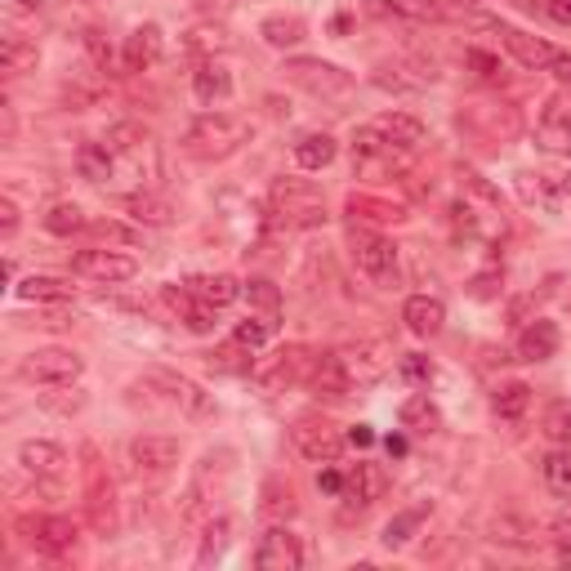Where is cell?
Here are the masks:
<instances>
[{
    "mask_svg": "<svg viewBox=\"0 0 571 571\" xmlns=\"http://www.w3.org/2000/svg\"><path fill=\"white\" fill-rule=\"evenodd\" d=\"M72 272L86 277V281H99V286H121L139 272V263L121 250H103V246H90V250H77L72 254Z\"/></svg>",
    "mask_w": 571,
    "mask_h": 571,
    "instance_id": "7c38bea8",
    "label": "cell"
},
{
    "mask_svg": "<svg viewBox=\"0 0 571 571\" xmlns=\"http://www.w3.org/2000/svg\"><path fill=\"white\" fill-rule=\"evenodd\" d=\"M553 540H562V544H571V504L553 518Z\"/></svg>",
    "mask_w": 571,
    "mask_h": 571,
    "instance_id": "f5cc1de1",
    "label": "cell"
},
{
    "mask_svg": "<svg viewBox=\"0 0 571 571\" xmlns=\"http://www.w3.org/2000/svg\"><path fill=\"white\" fill-rule=\"evenodd\" d=\"M398 420H402V429H411V433H433V429H438V407L429 402V393H411V398L398 407Z\"/></svg>",
    "mask_w": 571,
    "mask_h": 571,
    "instance_id": "e575fe53",
    "label": "cell"
},
{
    "mask_svg": "<svg viewBox=\"0 0 571 571\" xmlns=\"http://www.w3.org/2000/svg\"><path fill=\"white\" fill-rule=\"evenodd\" d=\"M349 250H353V263L367 272L371 286H380V291H389V286H398V246L375 232V228H362L353 219L349 228Z\"/></svg>",
    "mask_w": 571,
    "mask_h": 571,
    "instance_id": "277c9868",
    "label": "cell"
},
{
    "mask_svg": "<svg viewBox=\"0 0 571 571\" xmlns=\"http://www.w3.org/2000/svg\"><path fill=\"white\" fill-rule=\"evenodd\" d=\"M148 389L161 398V407L179 411L183 420H201V415H210V398H206L188 375H174V371H148Z\"/></svg>",
    "mask_w": 571,
    "mask_h": 571,
    "instance_id": "8fae6325",
    "label": "cell"
},
{
    "mask_svg": "<svg viewBox=\"0 0 571 571\" xmlns=\"http://www.w3.org/2000/svg\"><path fill=\"white\" fill-rule=\"evenodd\" d=\"M349 214H353V219H371V223H398V219H407L402 206H389V201L367 197V192H353V197H349Z\"/></svg>",
    "mask_w": 571,
    "mask_h": 571,
    "instance_id": "8d00e7d4",
    "label": "cell"
},
{
    "mask_svg": "<svg viewBox=\"0 0 571 571\" xmlns=\"http://www.w3.org/2000/svg\"><path fill=\"white\" fill-rule=\"evenodd\" d=\"M384 487H389V478H384V469L380 464H358V469H349L344 473V491H340V500H349V504H375L380 495H384Z\"/></svg>",
    "mask_w": 571,
    "mask_h": 571,
    "instance_id": "4316f807",
    "label": "cell"
},
{
    "mask_svg": "<svg viewBox=\"0 0 571 571\" xmlns=\"http://www.w3.org/2000/svg\"><path fill=\"white\" fill-rule=\"evenodd\" d=\"M37 41H28L23 32H6L0 37V68H6V77H23L37 68Z\"/></svg>",
    "mask_w": 571,
    "mask_h": 571,
    "instance_id": "83f0119b",
    "label": "cell"
},
{
    "mask_svg": "<svg viewBox=\"0 0 571 571\" xmlns=\"http://www.w3.org/2000/svg\"><path fill=\"white\" fill-rule=\"evenodd\" d=\"M130 464L143 478H166L179 464V442L166 438V433H143V438L130 442Z\"/></svg>",
    "mask_w": 571,
    "mask_h": 571,
    "instance_id": "5bb4252c",
    "label": "cell"
},
{
    "mask_svg": "<svg viewBox=\"0 0 571 571\" xmlns=\"http://www.w3.org/2000/svg\"><path fill=\"white\" fill-rule=\"evenodd\" d=\"M263 509H286V513H291V509H295V500H291V491H286V495H281V491H272V500H268Z\"/></svg>",
    "mask_w": 571,
    "mask_h": 571,
    "instance_id": "9f6ffc18",
    "label": "cell"
},
{
    "mask_svg": "<svg viewBox=\"0 0 571 571\" xmlns=\"http://www.w3.org/2000/svg\"><path fill=\"white\" fill-rule=\"evenodd\" d=\"M19 531H23V535H28V544H32V549H41V553H63V549H72V544H77V527H72L68 518H54V513L23 518V522H19Z\"/></svg>",
    "mask_w": 571,
    "mask_h": 571,
    "instance_id": "e0dca14e",
    "label": "cell"
},
{
    "mask_svg": "<svg viewBox=\"0 0 571 571\" xmlns=\"http://www.w3.org/2000/svg\"><path fill=\"white\" fill-rule=\"evenodd\" d=\"M19 6H23V10H46L50 0H19Z\"/></svg>",
    "mask_w": 571,
    "mask_h": 571,
    "instance_id": "6f0895ef",
    "label": "cell"
},
{
    "mask_svg": "<svg viewBox=\"0 0 571 571\" xmlns=\"http://www.w3.org/2000/svg\"><path fill=\"white\" fill-rule=\"evenodd\" d=\"M161 46H166V37H161V28H157V23L134 28V32L126 37V46H121V63H126V72H148V68L161 59Z\"/></svg>",
    "mask_w": 571,
    "mask_h": 571,
    "instance_id": "7402d4cb",
    "label": "cell"
},
{
    "mask_svg": "<svg viewBox=\"0 0 571 571\" xmlns=\"http://www.w3.org/2000/svg\"><path fill=\"white\" fill-rule=\"evenodd\" d=\"M0 232H6V237L19 232V206H14V197L0 201Z\"/></svg>",
    "mask_w": 571,
    "mask_h": 571,
    "instance_id": "7dc6e473",
    "label": "cell"
},
{
    "mask_svg": "<svg viewBox=\"0 0 571 571\" xmlns=\"http://www.w3.org/2000/svg\"><path fill=\"white\" fill-rule=\"evenodd\" d=\"M286 81L318 94V99H344L353 90V77L335 63H322V59H291L286 63Z\"/></svg>",
    "mask_w": 571,
    "mask_h": 571,
    "instance_id": "52a82bcc",
    "label": "cell"
},
{
    "mask_svg": "<svg viewBox=\"0 0 571 571\" xmlns=\"http://www.w3.org/2000/svg\"><path fill=\"white\" fill-rule=\"evenodd\" d=\"M491 28L500 32L504 50H509L527 72H549V68H553L558 50H553L549 41H540V37H531V32H518V28H504V23H491Z\"/></svg>",
    "mask_w": 571,
    "mask_h": 571,
    "instance_id": "2e32d148",
    "label": "cell"
},
{
    "mask_svg": "<svg viewBox=\"0 0 571 571\" xmlns=\"http://www.w3.org/2000/svg\"><path fill=\"white\" fill-rule=\"evenodd\" d=\"M183 286H188L197 300H206L210 309H228V304L241 300V291H246V286H241L232 272H197V277H188Z\"/></svg>",
    "mask_w": 571,
    "mask_h": 571,
    "instance_id": "cb8c5ba5",
    "label": "cell"
},
{
    "mask_svg": "<svg viewBox=\"0 0 571 571\" xmlns=\"http://www.w3.org/2000/svg\"><path fill=\"white\" fill-rule=\"evenodd\" d=\"M291 442H295V451H300L304 460H313V464H335V460L344 455V442H349V438H344L331 420L304 415V420H295Z\"/></svg>",
    "mask_w": 571,
    "mask_h": 571,
    "instance_id": "9c48e42d",
    "label": "cell"
},
{
    "mask_svg": "<svg viewBox=\"0 0 571 571\" xmlns=\"http://www.w3.org/2000/svg\"><path fill=\"white\" fill-rule=\"evenodd\" d=\"M540 433L553 442V447H571V402H549L544 415H540Z\"/></svg>",
    "mask_w": 571,
    "mask_h": 571,
    "instance_id": "74e56055",
    "label": "cell"
},
{
    "mask_svg": "<svg viewBox=\"0 0 571 571\" xmlns=\"http://www.w3.org/2000/svg\"><path fill=\"white\" fill-rule=\"evenodd\" d=\"M272 214L286 228H322L327 223V201L309 179H277L272 183Z\"/></svg>",
    "mask_w": 571,
    "mask_h": 571,
    "instance_id": "5b68a950",
    "label": "cell"
},
{
    "mask_svg": "<svg viewBox=\"0 0 571 571\" xmlns=\"http://www.w3.org/2000/svg\"><path fill=\"white\" fill-rule=\"evenodd\" d=\"M259 37L272 46V50H286V46H300L304 41V19H286V14H272V19H263V28H259Z\"/></svg>",
    "mask_w": 571,
    "mask_h": 571,
    "instance_id": "d590c367",
    "label": "cell"
},
{
    "mask_svg": "<svg viewBox=\"0 0 571 571\" xmlns=\"http://www.w3.org/2000/svg\"><path fill=\"white\" fill-rule=\"evenodd\" d=\"M86 362L72 349H37L23 358V380L46 384V389H72L81 380Z\"/></svg>",
    "mask_w": 571,
    "mask_h": 571,
    "instance_id": "ba28073f",
    "label": "cell"
},
{
    "mask_svg": "<svg viewBox=\"0 0 571 571\" xmlns=\"http://www.w3.org/2000/svg\"><path fill=\"white\" fill-rule=\"evenodd\" d=\"M77 170H81L90 183H112V179H117V161H112V152H108L103 139H90V143L77 148Z\"/></svg>",
    "mask_w": 571,
    "mask_h": 571,
    "instance_id": "f1b7e54d",
    "label": "cell"
},
{
    "mask_svg": "<svg viewBox=\"0 0 571 571\" xmlns=\"http://www.w3.org/2000/svg\"><path fill=\"white\" fill-rule=\"evenodd\" d=\"M161 300L170 304V313L188 327V331H197V335H210L214 331V318H219V309H210L206 300H197L188 286H166L161 291Z\"/></svg>",
    "mask_w": 571,
    "mask_h": 571,
    "instance_id": "d6986e66",
    "label": "cell"
},
{
    "mask_svg": "<svg viewBox=\"0 0 571 571\" xmlns=\"http://www.w3.org/2000/svg\"><path fill=\"white\" fill-rule=\"evenodd\" d=\"M81 228H90V223H86V214H81V206L59 201V206H50V210H46V232H54V237H72V232H81Z\"/></svg>",
    "mask_w": 571,
    "mask_h": 571,
    "instance_id": "ab89813d",
    "label": "cell"
},
{
    "mask_svg": "<svg viewBox=\"0 0 571 571\" xmlns=\"http://www.w3.org/2000/svg\"><path fill=\"white\" fill-rule=\"evenodd\" d=\"M14 295L28 300V304H72L77 286L68 277H54V272H32L14 286Z\"/></svg>",
    "mask_w": 571,
    "mask_h": 571,
    "instance_id": "44dd1931",
    "label": "cell"
},
{
    "mask_svg": "<svg viewBox=\"0 0 571 571\" xmlns=\"http://www.w3.org/2000/svg\"><path fill=\"white\" fill-rule=\"evenodd\" d=\"M349 442H353V447H371V442H375L371 424H358V429H349Z\"/></svg>",
    "mask_w": 571,
    "mask_h": 571,
    "instance_id": "11a10c76",
    "label": "cell"
},
{
    "mask_svg": "<svg viewBox=\"0 0 571 571\" xmlns=\"http://www.w3.org/2000/svg\"><path fill=\"white\" fill-rule=\"evenodd\" d=\"M433 513V504L429 500H420V504H411V509H402V513H393V522L384 527V544L389 549H402V544H411V535L420 531V522Z\"/></svg>",
    "mask_w": 571,
    "mask_h": 571,
    "instance_id": "4dcf8cb0",
    "label": "cell"
},
{
    "mask_svg": "<svg viewBox=\"0 0 571 571\" xmlns=\"http://www.w3.org/2000/svg\"><path fill=\"white\" fill-rule=\"evenodd\" d=\"M90 232H94V237H108V241H121V246H130V241H134L121 223H108V219H103V223H90Z\"/></svg>",
    "mask_w": 571,
    "mask_h": 571,
    "instance_id": "c3c4849f",
    "label": "cell"
},
{
    "mask_svg": "<svg viewBox=\"0 0 571 571\" xmlns=\"http://www.w3.org/2000/svg\"><path fill=\"white\" fill-rule=\"evenodd\" d=\"M126 210H130L134 223H152V228L170 223V206H166L157 192H134V197H126Z\"/></svg>",
    "mask_w": 571,
    "mask_h": 571,
    "instance_id": "f35d334b",
    "label": "cell"
},
{
    "mask_svg": "<svg viewBox=\"0 0 571 571\" xmlns=\"http://www.w3.org/2000/svg\"><path fill=\"white\" fill-rule=\"evenodd\" d=\"M309 389L313 398H327V402H344L353 393V380L340 362V353H318L313 367H309Z\"/></svg>",
    "mask_w": 571,
    "mask_h": 571,
    "instance_id": "ac0fdd59",
    "label": "cell"
},
{
    "mask_svg": "<svg viewBox=\"0 0 571 571\" xmlns=\"http://www.w3.org/2000/svg\"><path fill=\"white\" fill-rule=\"evenodd\" d=\"M558 344H562V335H558V327L549 322V318H531L522 331H518V358L522 362H549L553 353H558Z\"/></svg>",
    "mask_w": 571,
    "mask_h": 571,
    "instance_id": "603a6c76",
    "label": "cell"
},
{
    "mask_svg": "<svg viewBox=\"0 0 571 571\" xmlns=\"http://www.w3.org/2000/svg\"><path fill=\"white\" fill-rule=\"evenodd\" d=\"M495 281H500V272H482V277L473 281V295H478V300H491V295H495Z\"/></svg>",
    "mask_w": 571,
    "mask_h": 571,
    "instance_id": "f907efd6",
    "label": "cell"
},
{
    "mask_svg": "<svg viewBox=\"0 0 571 571\" xmlns=\"http://www.w3.org/2000/svg\"><path fill=\"white\" fill-rule=\"evenodd\" d=\"M246 295H250V309H259L263 318H277L281 313V291H277L272 281H263V277L246 281Z\"/></svg>",
    "mask_w": 571,
    "mask_h": 571,
    "instance_id": "b9f144b4",
    "label": "cell"
},
{
    "mask_svg": "<svg viewBox=\"0 0 571 571\" xmlns=\"http://www.w3.org/2000/svg\"><path fill=\"white\" fill-rule=\"evenodd\" d=\"M464 68L473 72V77H482V81H504V68H500V59L495 54H487V50H464Z\"/></svg>",
    "mask_w": 571,
    "mask_h": 571,
    "instance_id": "ee69618b",
    "label": "cell"
},
{
    "mask_svg": "<svg viewBox=\"0 0 571 571\" xmlns=\"http://www.w3.org/2000/svg\"><path fill=\"white\" fill-rule=\"evenodd\" d=\"M455 228L464 237H482V241H495L504 237V210H500V192L473 174V170H460V201H455Z\"/></svg>",
    "mask_w": 571,
    "mask_h": 571,
    "instance_id": "3957f363",
    "label": "cell"
},
{
    "mask_svg": "<svg viewBox=\"0 0 571 571\" xmlns=\"http://www.w3.org/2000/svg\"><path fill=\"white\" fill-rule=\"evenodd\" d=\"M340 353V362H344V371H349V380H353V389H371V384H380L389 371H393V344H384V340H375V335H362V340H349L344 349H335Z\"/></svg>",
    "mask_w": 571,
    "mask_h": 571,
    "instance_id": "8992f818",
    "label": "cell"
},
{
    "mask_svg": "<svg viewBox=\"0 0 571 571\" xmlns=\"http://www.w3.org/2000/svg\"><path fill=\"white\" fill-rule=\"evenodd\" d=\"M309 367H313L309 349H304V344H291V349H281V353H272V358L254 362V367H250V375H254V384H259L263 393H281L286 384L309 380Z\"/></svg>",
    "mask_w": 571,
    "mask_h": 571,
    "instance_id": "30bf717a",
    "label": "cell"
},
{
    "mask_svg": "<svg viewBox=\"0 0 571 571\" xmlns=\"http://www.w3.org/2000/svg\"><path fill=\"white\" fill-rule=\"evenodd\" d=\"M272 331H277V318H263V313H250L246 322H237V331H232V340H237V344H246V349L254 353V349H263V344L272 340Z\"/></svg>",
    "mask_w": 571,
    "mask_h": 571,
    "instance_id": "60d3db41",
    "label": "cell"
},
{
    "mask_svg": "<svg viewBox=\"0 0 571 571\" xmlns=\"http://www.w3.org/2000/svg\"><path fill=\"white\" fill-rule=\"evenodd\" d=\"M429 143V126L411 112H384L353 130V166L358 170H402Z\"/></svg>",
    "mask_w": 571,
    "mask_h": 571,
    "instance_id": "6da1fadb",
    "label": "cell"
},
{
    "mask_svg": "<svg viewBox=\"0 0 571 571\" xmlns=\"http://www.w3.org/2000/svg\"><path fill=\"white\" fill-rule=\"evenodd\" d=\"M228 531H232V522H228V518H210V522H206V544H201V553H197V562H201V567H206L210 558H219V553H223Z\"/></svg>",
    "mask_w": 571,
    "mask_h": 571,
    "instance_id": "7bdbcfd3",
    "label": "cell"
},
{
    "mask_svg": "<svg viewBox=\"0 0 571 571\" xmlns=\"http://www.w3.org/2000/svg\"><path fill=\"white\" fill-rule=\"evenodd\" d=\"M535 148L549 157H571V108L567 99H549L540 121H535Z\"/></svg>",
    "mask_w": 571,
    "mask_h": 571,
    "instance_id": "9a60e30c",
    "label": "cell"
},
{
    "mask_svg": "<svg viewBox=\"0 0 571 571\" xmlns=\"http://www.w3.org/2000/svg\"><path fill=\"white\" fill-rule=\"evenodd\" d=\"M19 464L23 473H32L37 482H59L68 473V451L54 442H23L19 447Z\"/></svg>",
    "mask_w": 571,
    "mask_h": 571,
    "instance_id": "ffe728a7",
    "label": "cell"
},
{
    "mask_svg": "<svg viewBox=\"0 0 571 571\" xmlns=\"http://www.w3.org/2000/svg\"><path fill=\"white\" fill-rule=\"evenodd\" d=\"M549 72H553V81H558V86H571V54H562V50H558V59H553V68H549Z\"/></svg>",
    "mask_w": 571,
    "mask_h": 571,
    "instance_id": "816d5d0a",
    "label": "cell"
},
{
    "mask_svg": "<svg viewBox=\"0 0 571 571\" xmlns=\"http://www.w3.org/2000/svg\"><path fill=\"white\" fill-rule=\"evenodd\" d=\"M544 14H549L558 28H571V0H544Z\"/></svg>",
    "mask_w": 571,
    "mask_h": 571,
    "instance_id": "681fc988",
    "label": "cell"
},
{
    "mask_svg": "<svg viewBox=\"0 0 571 571\" xmlns=\"http://www.w3.org/2000/svg\"><path fill=\"white\" fill-rule=\"evenodd\" d=\"M540 478H544L549 495H558V500H571V447H558V451H549V455H544V464H540Z\"/></svg>",
    "mask_w": 571,
    "mask_h": 571,
    "instance_id": "1f68e13d",
    "label": "cell"
},
{
    "mask_svg": "<svg viewBox=\"0 0 571 571\" xmlns=\"http://www.w3.org/2000/svg\"><path fill=\"white\" fill-rule=\"evenodd\" d=\"M398 367H402V375H407L411 384H429V380H433V362H429V358H420V353H407Z\"/></svg>",
    "mask_w": 571,
    "mask_h": 571,
    "instance_id": "f6af8a7d",
    "label": "cell"
},
{
    "mask_svg": "<svg viewBox=\"0 0 571 571\" xmlns=\"http://www.w3.org/2000/svg\"><path fill=\"white\" fill-rule=\"evenodd\" d=\"M335 152H340V143H335L331 134H304V139L295 143L300 170H327V166L335 161Z\"/></svg>",
    "mask_w": 571,
    "mask_h": 571,
    "instance_id": "d6a6232c",
    "label": "cell"
},
{
    "mask_svg": "<svg viewBox=\"0 0 571 571\" xmlns=\"http://www.w3.org/2000/svg\"><path fill=\"white\" fill-rule=\"evenodd\" d=\"M491 407H495L500 420L518 424V420L527 415V407H531V389H527L522 380H509V384H500V389L491 393Z\"/></svg>",
    "mask_w": 571,
    "mask_h": 571,
    "instance_id": "836d02e7",
    "label": "cell"
},
{
    "mask_svg": "<svg viewBox=\"0 0 571 571\" xmlns=\"http://www.w3.org/2000/svg\"><path fill=\"white\" fill-rule=\"evenodd\" d=\"M192 94L201 108H214V103H228L232 99V72L214 59H206L197 72H192Z\"/></svg>",
    "mask_w": 571,
    "mask_h": 571,
    "instance_id": "484cf974",
    "label": "cell"
},
{
    "mask_svg": "<svg viewBox=\"0 0 571 571\" xmlns=\"http://www.w3.org/2000/svg\"><path fill=\"white\" fill-rule=\"evenodd\" d=\"M402 322H407L411 335L433 340V335L442 331V322H447V304H442L438 295H411L407 309H402Z\"/></svg>",
    "mask_w": 571,
    "mask_h": 571,
    "instance_id": "d4e9b609",
    "label": "cell"
},
{
    "mask_svg": "<svg viewBox=\"0 0 571 571\" xmlns=\"http://www.w3.org/2000/svg\"><path fill=\"white\" fill-rule=\"evenodd\" d=\"M254 567L259 571H300L304 567V544L295 531L286 527H268L254 544Z\"/></svg>",
    "mask_w": 571,
    "mask_h": 571,
    "instance_id": "4fadbf2b",
    "label": "cell"
},
{
    "mask_svg": "<svg viewBox=\"0 0 571 571\" xmlns=\"http://www.w3.org/2000/svg\"><path fill=\"white\" fill-rule=\"evenodd\" d=\"M375 10L389 19H402V23H438L447 14L442 0H380Z\"/></svg>",
    "mask_w": 571,
    "mask_h": 571,
    "instance_id": "f546056e",
    "label": "cell"
},
{
    "mask_svg": "<svg viewBox=\"0 0 571 571\" xmlns=\"http://www.w3.org/2000/svg\"><path fill=\"white\" fill-rule=\"evenodd\" d=\"M86 54H90V63H94L99 72H108V59H112V54H108V46H103V32H94V28L86 32Z\"/></svg>",
    "mask_w": 571,
    "mask_h": 571,
    "instance_id": "bcb514c9",
    "label": "cell"
},
{
    "mask_svg": "<svg viewBox=\"0 0 571 571\" xmlns=\"http://www.w3.org/2000/svg\"><path fill=\"white\" fill-rule=\"evenodd\" d=\"M250 121L237 112H201L188 130H183V152L192 161H228L232 152H241L250 143Z\"/></svg>",
    "mask_w": 571,
    "mask_h": 571,
    "instance_id": "7a4b0ae2",
    "label": "cell"
},
{
    "mask_svg": "<svg viewBox=\"0 0 571 571\" xmlns=\"http://www.w3.org/2000/svg\"><path fill=\"white\" fill-rule=\"evenodd\" d=\"M318 487H322V491H331V495H340V491H344V473H335V469H327V473L318 478Z\"/></svg>",
    "mask_w": 571,
    "mask_h": 571,
    "instance_id": "db71d44e",
    "label": "cell"
},
{
    "mask_svg": "<svg viewBox=\"0 0 571 571\" xmlns=\"http://www.w3.org/2000/svg\"><path fill=\"white\" fill-rule=\"evenodd\" d=\"M451 6H478V0H451Z\"/></svg>",
    "mask_w": 571,
    "mask_h": 571,
    "instance_id": "680465c9",
    "label": "cell"
}]
</instances>
